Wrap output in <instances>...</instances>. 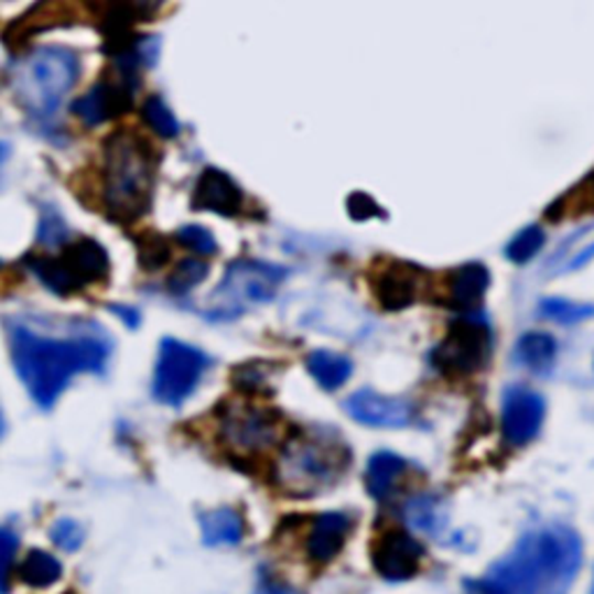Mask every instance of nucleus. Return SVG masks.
I'll return each mask as SVG.
<instances>
[{
  "instance_id": "1",
  "label": "nucleus",
  "mask_w": 594,
  "mask_h": 594,
  "mask_svg": "<svg viewBox=\"0 0 594 594\" xmlns=\"http://www.w3.org/2000/svg\"><path fill=\"white\" fill-rule=\"evenodd\" d=\"M12 363L31 398L50 409L79 371H102L109 358L105 330L91 321L68 323V335H50L31 323L8 325Z\"/></svg>"
},
{
  "instance_id": "2",
  "label": "nucleus",
  "mask_w": 594,
  "mask_h": 594,
  "mask_svg": "<svg viewBox=\"0 0 594 594\" xmlns=\"http://www.w3.org/2000/svg\"><path fill=\"white\" fill-rule=\"evenodd\" d=\"M583 560V543L569 527H543L525 534L474 590L511 594H553L574 583Z\"/></svg>"
},
{
  "instance_id": "3",
  "label": "nucleus",
  "mask_w": 594,
  "mask_h": 594,
  "mask_svg": "<svg viewBox=\"0 0 594 594\" xmlns=\"http://www.w3.org/2000/svg\"><path fill=\"white\" fill-rule=\"evenodd\" d=\"M156 177V153L153 147L133 130H117L105 142L102 201L117 222H133L151 197Z\"/></svg>"
},
{
  "instance_id": "4",
  "label": "nucleus",
  "mask_w": 594,
  "mask_h": 594,
  "mask_svg": "<svg viewBox=\"0 0 594 594\" xmlns=\"http://www.w3.org/2000/svg\"><path fill=\"white\" fill-rule=\"evenodd\" d=\"M348 465L346 444L335 432L295 434L279 460V483L291 493L310 495L333 483Z\"/></svg>"
},
{
  "instance_id": "5",
  "label": "nucleus",
  "mask_w": 594,
  "mask_h": 594,
  "mask_svg": "<svg viewBox=\"0 0 594 594\" xmlns=\"http://www.w3.org/2000/svg\"><path fill=\"white\" fill-rule=\"evenodd\" d=\"M79 75V61L61 47L37 50L21 65L17 77V98L35 117L54 115Z\"/></svg>"
},
{
  "instance_id": "6",
  "label": "nucleus",
  "mask_w": 594,
  "mask_h": 594,
  "mask_svg": "<svg viewBox=\"0 0 594 594\" xmlns=\"http://www.w3.org/2000/svg\"><path fill=\"white\" fill-rule=\"evenodd\" d=\"M285 279V270L260 260H235L224 281L216 285L209 302V316L230 318L251 306L270 302Z\"/></svg>"
},
{
  "instance_id": "7",
  "label": "nucleus",
  "mask_w": 594,
  "mask_h": 594,
  "mask_svg": "<svg viewBox=\"0 0 594 594\" xmlns=\"http://www.w3.org/2000/svg\"><path fill=\"white\" fill-rule=\"evenodd\" d=\"M205 367L207 358L203 350L177 339H163L156 374H153V398L163 404L180 407L201 384Z\"/></svg>"
},
{
  "instance_id": "8",
  "label": "nucleus",
  "mask_w": 594,
  "mask_h": 594,
  "mask_svg": "<svg viewBox=\"0 0 594 594\" xmlns=\"http://www.w3.org/2000/svg\"><path fill=\"white\" fill-rule=\"evenodd\" d=\"M493 350L490 330L474 314H462L434 348V365L444 374H474L488 363Z\"/></svg>"
},
{
  "instance_id": "9",
  "label": "nucleus",
  "mask_w": 594,
  "mask_h": 594,
  "mask_svg": "<svg viewBox=\"0 0 594 594\" xmlns=\"http://www.w3.org/2000/svg\"><path fill=\"white\" fill-rule=\"evenodd\" d=\"M546 415V402L539 392L514 386L504 392L501 432L511 446H525L539 434Z\"/></svg>"
},
{
  "instance_id": "10",
  "label": "nucleus",
  "mask_w": 594,
  "mask_h": 594,
  "mask_svg": "<svg viewBox=\"0 0 594 594\" xmlns=\"http://www.w3.org/2000/svg\"><path fill=\"white\" fill-rule=\"evenodd\" d=\"M425 550L411 534L402 530L386 532L371 550V562L377 574L386 581H409L421 569Z\"/></svg>"
},
{
  "instance_id": "11",
  "label": "nucleus",
  "mask_w": 594,
  "mask_h": 594,
  "mask_svg": "<svg viewBox=\"0 0 594 594\" xmlns=\"http://www.w3.org/2000/svg\"><path fill=\"white\" fill-rule=\"evenodd\" d=\"M226 444L239 453H258L274 444L277 423L274 415L256 407L228 409L222 423Z\"/></svg>"
},
{
  "instance_id": "12",
  "label": "nucleus",
  "mask_w": 594,
  "mask_h": 594,
  "mask_svg": "<svg viewBox=\"0 0 594 594\" xmlns=\"http://www.w3.org/2000/svg\"><path fill=\"white\" fill-rule=\"evenodd\" d=\"M354 421L369 428H404L413 421V404L377 390H358L344 404Z\"/></svg>"
},
{
  "instance_id": "13",
  "label": "nucleus",
  "mask_w": 594,
  "mask_h": 594,
  "mask_svg": "<svg viewBox=\"0 0 594 594\" xmlns=\"http://www.w3.org/2000/svg\"><path fill=\"white\" fill-rule=\"evenodd\" d=\"M130 77L133 75H126L123 79L115 82H100L98 86H94L89 94L75 100V117L82 119V123L86 126H98L123 115L130 102H133V96H130L133 94V89H130Z\"/></svg>"
},
{
  "instance_id": "14",
  "label": "nucleus",
  "mask_w": 594,
  "mask_h": 594,
  "mask_svg": "<svg viewBox=\"0 0 594 594\" xmlns=\"http://www.w3.org/2000/svg\"><path fill=\"white\" fill-rule=\"evenodd\" d=\"M241 191L226 172L207 168L193 191V209H205L222 216H235L241 209Z\"/></svg>"
},
{
  "instance_id": "15",
  "label": "nucleus",
  "mask_w": 594,
  "mask_h": 594,
  "mask_svg": "<svg viewBox=\"0 0 594 594\" xmlns=\"http://www.w3.org/2000/svg\"><path fill=\"white\" fill-rule=\"evenodd\" d=\"M488 285H490V274L480 266V262L462 266L449 279L446 304L457 314H474L480 306Z\"/></svg>"
},
{
  "instance_id": "16",
  "label": "nucleus",
  "mask_w": 594,
  "mask_h": 594,
  "mask_svg": "<svg viewBox=\"0 0 594 594\" xmlns=\"http://www.w3.org/2000/svg\"><path fill=\"white\" fill-rule=\"evenodd\" d=\"M61 260L82 289L94 281H102L109 274V256L96 239L73 241V245L63 251Z\"/></svg>"
},
{
  "instance_id": "17",
  "label": "nucleus",
  "mask_w": 594,
  "mask_h": 594,
  "mask_svg": "<svg viewBox=\"0 0 594 594\" xmlns=\"http://www.w3.org/2000/svg\"><path fill=\"white\" fill-rule=\"evenodd\" d=\"M348 530L350 520L344 514H323L321 518H316L310 534V543H306L312 560L330 562L333 558H337L348 537Z\"/></svg>"
},
{
  "instance_id": "18",
  "label": "nucleus",
  "mask_w": 594,
  "mask_h": 594,
  "mask_svg": "<svg viewBox=\"0 0 594 594\" xmlns=\"http://www.w3.org/2000/svg\"><path fill=\"white\" fill-rule=\"evenodd\" d=\"M379 302L388 310H404L418 295V272L409 266H395L381 274L377 285Z\"/></svg>"
},
{
  "instance_id": "19",
  "label": "nucleus",
  "mask_w": 594,
  "mask_h": 594,
  "mask_svg": "<svg viewBox=\"0 0 594 594\" xmlns=\"http://www.w3.org/2000/svg\"><path fill=\"white\" fill-rule=\"evenodd\" d=\"M404 469L407 462L400 455L388 451L374 453L367 462V490L377 499H388Z\"/></svg>"
},
{
  "instance_id": "20",
  "label": "nucleus",
  "mask_w": 594,
  "mask_h": 594,
  "mask_svg": "<svg viewBox=\"0 0 594 594\" xmlns=\"http://www.w3.org/2000/svg\"><path fill=\"white\" fill-rule=\"evenodd\" d=\"M306 369H310L316 384L325 390H337L342 388L350 374H354V365L342 354L335 350H314V354L306 358Z\"/></svg>"
},
{
  "instance_id": "21",
  "label": "nucleus",
  "mask_w": 594,
  "mask_h": 594,
  "mask_svg": "<svg viewBox=\"0 0 594 594\" xmlns=\"http://www.w3.org/2000/svg\"><path fill=\"white\" fill-rule=\"evenodd\" d=\"M207 546H235L245 537V520L233 509H214L201 518Z\"/></svg>"
},
{
  "instance_id": "22",
  "label": "nucleus",
  "mask_w": 594,
  "mask_h": 594,
  "mask_svg": "<svg viewBox=\"0 0 594 594\" xmlns=\"http://www.w3.org/2000/svg\"><path fill=\"white\" fill-rule=\"evenodd\" d=\"M555 356L558 344L546 333H527L516 344V360L534 374H543L553 367Z\"/></svg>"
},
{
  "instance_id": "23",
  "label": "nucleus",
  "mask_w": 594,
  "mask_h": 594,
  "mask_svg": "<svg viewBox=\"0 0 594 594\" xmlns=\"http://www.w3.org/2000/svg\"><path fill=\"white\" fill-rule=\"evenodd\" d=\"M19 576L31 587H50L63 576V566L45 550H31L24 562L19 564Z\"/></svg>"
},
{
  "instance_id": "24",
  "label": "nucleus",
  "mask_w": 594,
  "mask_h": 594,
  "mask_svg": "<svg viewBox=\"0 0 594 594\" xmlns=\"http://www.w3.org/2000/svg\"><path fill=\"white\" fill-rule=\"evenodd\" d=\"M31 270L37 274V279L47 285V289L56 295H73L79 293L82 285L75 281V277L63 266L61 258H31Z\"/></svg>"
},
{
  "instance_id": "25",
  "label": "nucleus",
  "mask_w": 594,
  "mask_h": 594,
  "mask_svg": "<svg viewBox=\"0 0 594 594\" xmlns=\"http://www.w3.org/2000/svg\"><path fill=\"white\" fill-rule=\"evenodd\" d=\"M590 212H594V172L579 188H574L569 195H564L562 201H558L553 205V209L546 212V216L564 218V216H583V214H590Z\"/></svg>"
},
{
  "instance_id": "26",
  "label": "nucleus",
  "mask_w": 594,
  "mask_h": 594,
  "mask_svg": "<svg viewBox=\"0 0 594 594\" xmlns=\"http://www.w3.org/2000/svg\"><path fill=\"white\" fill-rule=\"evenodd\" d=\"M142 119L161 138H177L180 136V121L174 119L172 109L165 105L161 96H149L142 105Z\"/></svg>"
},
{
  "instance_id": "27",
  "label": "nucleus",
  "mask_w": 594,
  "mask_h": 594,
  "mask_svg": "<svg viewBox=\"0 0 594 594\" xmlns=\"http://www.w3.org/2000/svg\"><path fill=\"white\" fill-rule=\"evenodd\" d=\"M209 274V266L205 260L197 258H186L182 260L177 268L172 270V274L168 277V289L174 295H186L188 291H193L195 285H201L203 279Z\"/></svg>"
},
{
  "instance_id": "28",
  "label": "nucleus",
  "mask_w": 594,
  "mask_h": 594,
  "mask_svg": "<svg viewBox=\"0 0 594 594\" xmlns=\"http://www.w3.org/2000/svg\"><path fill=\"white\" fill-rule=\"evenodd\" d=\"M543 241H546V235L539 226H527L509 241V247H506V258L522 266V262L532 260L541 251Z\"/></svg>"
},
{
  "instance_id": "29",
  "label": "nucleus",
  "mask_w": 594,
  "mask_h": 594,
  "mask_svg": "<svg viewBox=\"0 0 594 594\" xmlns=\"http://www.w3.org/2000/svg\"><path fill=\"white\" fill-rule=\"evenodd\" d=\"M541 314L550 321H558V323H579V321L587 318L590 314H594V306L574 304V302H566V300H543Z\"/></svg>"
},
{
  "instance_id": "30",
  "label": "nucleus",
  "mask_w": 594,
  "mask_h": 594,
  "mask_svg": "<svg viewBox=\"0 0 594 594\" xmlns=\"http://www.w3.org/2000/svg\"><path fill=\"white\" fill-rule=\"evenodd\" d=\"M180 245L195 251L197 256H214L216 253V239L214 235L203 226H184L177 233Z\"/></svg>"
},
{
  "instance_id": "31",
  "label": "nucleus",
  "mask_w": 594,
  "mask_h": 594,
  "mask_svg": "<svg viewBox=\"0 0 594 594\" xmlns=\"http://www.w3.org/2000/svg\"><path fill=\"white\" fill-rule=\"evenodd\" d=\"M52 541L65 550V553H73V550H79L82 543H84V530L82 525L71 520V518H63L58 520L54 527H52Z\"/></svg>"
},
{
  "instance_id": "32",
  "label": "nucleus",
  "mask_w": 594,
  "mask_h": 594,
  "mask_svg": "<svg viewBox=\"0 0 594 594\" xmlns=\"http://www.w3.org/2000/svg\"><path fill=\"white\" fill-rule=\"evenodd\" d=\"M170 258V249L165 245V239L159 235H147L140 239V262L147 270H159L165 266V260Z\"/></svg>"
},
{
  "instance_id": "33",
  "label": "nucleus",
  "mask_w": 594,
  "mask_h": 594,
  "mask_svg": "<svg viewBox=\"0 0 594 594\" xmlns=\"http://www.w3.org/2000/svg\"><path fill=\"white\" fill-rule=\"evenodd\" d=\"M17 548H19V539L0 527V592L10 590V571L17 558Z\"/></svg>"
},
{
  "instance_id": "34",
  "label": "nucleus",
  "mask_w": 594,
  "mask_h": 594,
  "mask_svg": "<svg viewBox=\"0 0 594 594\" xmlns=\"http://www.w3.org/2000/svg\"><path fill=\"white\" fill-rule=\"evenodd\" d=\"M348 214L350 218H356V222H367L371 216H384L381 207L371 201L369 195L365 193H354L348 197Z\"/></svg>"
},
{
  "instance_id": "35",
  "label": "nucleus",
  "mask_w": 594,
  "mask_h": 594,
  "mask_svg": "<svg viewBox=\"0 0 594 594\" xmlns=\"http://www.w3.org/2000/svg\"><path fill=\"white\" fill-rule=\"evenodd\" d=\"M409 520L421 527V530H430V527L436 525V511H434V501L432 499H421L413 501L409 506Z\"/></svg>"
},
{
  "instance_id": "36",
  "label": "nucleus",
  "mask_w": 594,
  "mask_h": 594,
  "mask_svg": "<svg viewBox=\"0 0 594 594\" xmlns=\"http://www.w3.org/2000/svg\"><path fill=\"white\" fill-rule=\"evenodd\" d=\"M65 237V226L58 222L56 214L42 218L40 226V239L45 241V245H58V241Z\"/></svg>"
},
{
  "instance_id": "37",
  "label": "nucleus",
  "mask_w": 594,
  "mask_h": 594,
  "mask_svg": "<svg viewBox=\"0 0 594 594\" xmlns=\"http://www.w3.org/2000/svg\"><path fill=\"white\" fill-rule=\"evenodd\" d=\"M138 3L142 6V10H144V12H151L153 8H159V6L163 3V0H138Z\"/></svg>"
},
{
  "instance_id": "38",
  "label": "nucleus",
  "mask_w": 594,
  "mask_h": 594,
  "mask_svg": "<svg viewBox=\"0 0 594 594\" xmlns=\"http://www.w3.org/2000/svg\"><path fill=\"white\" fill-rule=\"evenodd\" d=\"M8 153H10L8 147H6V144H0V163H3V161L8 159Z\"/></svg>"
},
{
  "instance_id": "39",
  "label": "nucleus",
  "mask_w": 594,
  "mask_h": 594,
  "mask_svg": "<svg viewBox=\"0 0 594 594\" xmlns=\"http://www.w3.org/2000/svg\"><path fill=\"white\" fill-rule=\"evenodd\" d=\"M0 430H3V421H0Z\"/></svg>"
}]
</instances>
